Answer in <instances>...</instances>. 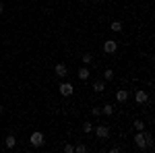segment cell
<instances>
[{
    "mask_svg": "<svg viewBox=\"0 0 155 153\" xmlns=\"http://www.w3.org/2000/svg\"><path fill=\"white\" fill-rule=\"evenodd\" d=\"M147 137H149V132H143V130H139V132H137L134 143H137V147H139V149H145V147H147Z\"/></svg>",
    "mask_w": 155,
    "mask_h": 153,
    "instance_id": "1",
    "label": "cell"
},
{
    "mask_svg": "<svg viewBox=\"0 0 155 153\" xmlns=\"http://www.w3.org/2000/svg\"><path fill=\"white\" fill-rule=\"evenodd\" d=\"M29 143L33 145V147H41L44 145V132H39V130H35L31 137H29Z\"/></svg>",
    "mask_w": 155,
    "mask_h": 153,
    "instance_id": "2",
    "label": "cell"
},
{
    "mask_svg": "<svg viewBox=\"0 0 155 153\" xmlns=\"http://www.w3.org/2000/svg\"><path fill=\"white\" fill-rule=\"evenodd\" d=\"M134 99H137V104H139V106H143V104H147V101H149V93H147L145 89H137Z\"/></svg>",
    "mask_w": 155,
    "mask_h": 153,
    "instance_id": "3",
    "label": "cell"
},
{
    "mask_svg": "<svg viewBox=\"0 0 155 153\" xmlns=\"http://www.w3.org/2000/svg\"><path fill=\"white\" fill-rule=\"evenodd\" d=\"M74 93V87H72L71 83H60V95H64V97H71Z\"/></svg>",
    "mask_w": 155,
    "mask_h": 153,
    "instance_id": "4",
    "label": "cell"
},
{
    "mask_svg": "<svg viewBox=\"0 0 155 153\" xmlns=\"http://www.w3.org/2000/svg\"><path fill=\"white\" fill-rule=\"evenodd\" d=\"M116 50H118V44H116L114 39H107L106 44H104V52H106V54H114Z\"/></svg>",
    "mask_w": 155,
    "mask_h": 153,
    "instance_id": "5",
    "label": "cell"
},
{
    "mask_svg": "<svg viewBox=\"0 0 155 153\" xmlns=\"http://www.w3.org/2000/svg\"><path fill=\"white\" fill-rule=\"evenodd\" d=\"M95 135H97V139H107L110 137V128H107L106 124H101V126L95 128Z\"/></svg>",
    "mask_w": 155,
    "mask_h": 153,
    "instance_id": "6",
    "label": "cell"
},
{
    "mask_svg": "<svg viewBox=\"0 0 155 153\" xmlns=\"http://www.w3.org/2000/svg\"><path fill=\"white\" fill-rule=\"evenodd\" d=\"M54 72L58 75L60 79H64V77L68 75V71H66V64H62V62H60V64H56V66H54Z\"/></svg>",
    "mask_w": 155,
    "mask_h": 153,
    "instance_id": "7",
    "label": "cell"
},
{
    "mask_svg": "<svg viewBox=\"0 0 155 153\" xmlns=\"http://www.w3.org/2000/svg\"><path fill=\"white\" fill-rule=\"evenodd\" d=\"M116 101H118V104L128 101V91H126V89H118V91H116Z\"/></svg>",
    "mask_w": 155,
    "mask_h": 153,
    "instance_id": "8",
    "label": "cell"
},
{
    "mask_svg": "<svg viewBox=\"0 0 155 153\" xmlns=\"http://www.w3.org/2000/svg\"><path fill=\"white\" fill-rule=\"evenodd\" d=\"M89 75H91V71L87 68V64L79 68V79H81V81H87V79H89Z\"/></svg>",
    "mask_w": 155,
    "mask_h": 153,
    "instance_id": "9",
    "label": "cell"
},
{
    "mask_svg": "<svg viewBox=\"0 0 155 153\" xmlns=\"http://www.w3.org/2000/svg\"><path fill=\"white\" fill-rule=\"evenodd\" d=\"M110 29H112L114 33H120V31H122V21H112V23H110Z\"/></svg>",
    "mask_w": 155,
    "mask_h": 153,
    "instance_id": "10",
    "label": "cell"
},
{
    "mask_svg": "<svg viewBox=\"0 0 155 153\" xmlns=\"http://www.w3.org/2000/svg\"><path fill=\"white\" fill-rule=\"evenodd\" d=\"M93 89H95L97 93H101V91L106 89V81H95L93 83Z\"/></svg>",
    "mask_w": 155,
    "mask_h": 153,
    "instance_id": "11",
    "label": "cell"
},
{
    "mask_svg": "<svg viewBox=\"0 0 155 153\" xmlns=\"http://www.w3.org/2000/svg\"><path fill=\"white\" fill-rule=\"evenodd\" d=\"M4 145H6V147H8V149H12V147H15V145H17V139H15V137H12V135H8V137H6V141H4Z\"/></svg>",
    "mask_w": 155,
    "mask_h": 153,
    "instance_id": "12",
    "label": "cell"
},
{
    "mask_svg": "<svg viewBox=\"0 0 155 153\" xmlns=\"http://www.w3.org/2000/svg\"><path fill=\"white\" fill-rule=\"evenodd\" d=\"M101 114H107V116L114 114V106H112V104H106V106L101 108Z\"/></svg>",
    "mask_w": 155,
    "mask_h": 153,
    "instance_id": "13",
    "label": "cell"
},
{
    "mask_svg": "<svg viewBox=\"0 0 155 153\" xmlns=\"http://www.w3.org/2000/svg\"><path fill=\"white\" fill-rule=\"evenodd\" d=\"M112 79H114V71H112V68L104 71V81H112Z\"/></svg>",
    "mask_w": 155,
    "mask_h": 153,
    "instance_id": "14",
    "label": "cell"
},
{
    "mask_svg": "<svg viewBox=\"0 0 155 153\" xmlns=\"http://www.w3.org/2000/svg\"><path fill=\"white\" fill-rule=\"evenodd\" d=\"M134 128L137 130H145V122L143 120H134Z\"/></svg>",
    "mask_w": 155,
    "mask_h": 153,
    "instance_id": "15",
    "label": "cell"
},
{
    "mask_svg": "<svg viewBox=\"0 0 155 153\" xmlns=\"http://www.w3.org/2000/svg\"><path fill=\"white\" fill-rule=\"evenodd\" d=\"M74 151H77V153H85V151H87V147H85L83 143H79V145L74 147Z\"/></svg>",
    "mask_w": 155,
    "mask_h": 153,
    "instance_id": "16",
    "label": "cell"
},
{
    "mask_svg": "<svg viewBox=\"0 0 155 153\" xmlns=\"http://www.w3.org/2000/svg\"><path fill=\"white\" fill-rule=\"evenodd\" d=\"M83 62L85 64H91V62H93V56H91V54H83Z\"/></svg>",
    "mask_w": 155,
    "mask_h": 153,
    "instance_id": "17",
    "label": "cell"
},
{
    "mask_svg": "<svg viewBox=\"0 0 155 153\" xmlns=\"http://www.w3.org/2000/svg\"><path fill=\"white\" fill-rule=\"evenodd\" d=\"M91 130H93V124H91V122H85L83 124V132H91Z\"/></svg>",
    "mask_w": 155,
    "mask_h": 153,
    "instance_id": "18",
    "label": "cell"
},
{
    "mask_svg": "<svg viewBox=\"0 0 155 153\" xmlns=\"http://www.w3.org/2000/svg\"><path fill=\"white\" fill-rule=\"evenodd\" d=\"M64 151L66 153H74V145H64Z\"/></svg>",
    "mask_w": 155,
    "mask_h": 153,
    "instance_id": "19",
    "label": "cell"
},
{
    "mask_svg": "<svg viewBox=\"0 0 155 153\" xmlns=\"http://www.w3.org/2000/svg\"><path fill=\"white\" fill-rule=\"evenodd\" d=\"M91 112H93V116H101V108H95V106H93V110H91Z\"/></svg>",
    "mask_w": 155,
    "mask_h": 153,
    "instance_id": "20",
    "label": "cell"
},
{
    "mask_svg": "<svg viewBox=\"0 0 155 153\" xmlns=\"http://www.w3.org/2000/svg\"><path fill=\"white\" fill-rule=\"evenodd\" d=\"M2 8H4V6H2V2H0V12H2Z\"/></svg>",
    "mask_w": 155,
    "mask_h": 153,
    "instance_id": "21",
    "label": "cell"
},
{
    "mask_svg": "<svg viewBox=\"0 0 155 153\" xmlns=\"http://www.w3.org/2000/svg\"><path fill=\"white\" fill-rule=\"evenodd\" d=\"M0 114H2V106H0Z\"/></svg>",
    "mask_w": 155,
    "mask_h": 153,
    "instance_id": "22",
    "label": "cell"
}]
</instances>
